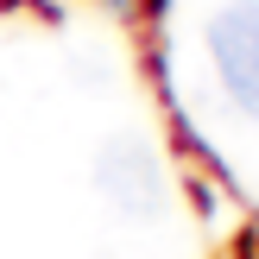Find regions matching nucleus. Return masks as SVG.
<instances>
[{
	"label": "nucleus",
	"mask_w": 259,
	"mask_h": 259,
	"mask_svg": "<svg viewBox=\"0 0 259 259\" xmlns=\"http://www.w3.org/2000/svg\"><path fill=\"white\" fill-rule=\"evenodd\" d=\"M95 190L126 222H152V215L164 209V171H158V158H152V146H139V139H108V146H101Z\"/></svg>",
	"instance_id": "2"
},
{
	"label": "nucleus",
	"mask_w": 259,
	"mask_h": 259,
	"mask_svg": "<svg viewBox=\"0 0 259 259\" xmlns=\"http://www.w3.org/2000/svg\"><path fill=\"white\" fill-rule=\"evenodd\" d=\"M209 57L222 76V95L247 120H259V0H228L209 19Z\"/></svg>",
	"instance_id": "1"
}]
</instances>
